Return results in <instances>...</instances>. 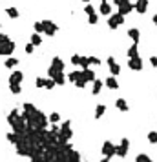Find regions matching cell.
Instances as JSON below:
<instances>
[{"mask_svg": "<svg viewBox=\"0 0 157 162\" xmlns=\"http://www.w3.org/2000/svg\"><path fill=\"white\" fill-rule=\"evenodd\" d=\"M128 150H130V140H128V139H123L121 144L115 146V155L121 157V159H124L126 155H128Z\"/></svg>", "mask_w": 157, "mask_h": 162, "instance_id": "1", "label": "cell"}, {"mask_svg": "<svg viewBox=\"0 0 157 162\" xmlns=\"http://www.w3.org/2000/svg\"><path fill=\"white\" fill-rule=\"evenodd\" d=\"M101 153H102L104 157H108V159H112V157L115 155V144H112L110 140H106L104 144H102V148H101Z\"/></svg>", "mask_w": 157, "mask_h": 162, "instance_id": "2", "label": "cell"}, {"mask_svg": "<svg viewBox=\"0 0 157 162\" xmlns=\"http://www.w3.org/2000/svg\"><path fill=\"white\" fill-rule=\"evenodd\" d=\"M135 162H154V160H152L148 155H144V153H139L135 157Z\"/></svg>", "mask_w": 157, "mask_h": 162, "instance_id": "3", "label": "cell"}, {"mask_svg": "<svg viewBox=\"0 0 157 162\" xmlns=\"http://www.w3.org/2000/svg\"><path fill=\"white\" fill-rule=\"evenodd\" d=\"M11 84H18V82H20L22 80V73L20 71H17V73H13V75H11Z\"/></svg>", "mask_w": 157, "mask_h": 162, "instance_id": "4", "label": "cell"}, {"mask_svg": "<svg viewBox=\"0 0 157 162\" xmlns=\"http://www.w3.org/2000/svg\"><path fill=\"white\" fill-rule=\"evenodd\" d=\"M106 86L110 87V89H117V87H119V84H117L115 78H108V80H106Z\"/></svg>", "mask_w": 157, "mask_h": 162, "instance_id": "5", "label": "cell"}, {"mask_svg": "<svg viewBox=\"0 0 157 162\" xmlns=\"http://www.w3.org/2000/svg\"><path fill=\"white\" fill-rule=\"evenodd\" d=\"M117 108L121 109V111H126V109H128V104H126V100L119 98V100H117Z\"/></svg>", "mask_w": 157, "mask_h": 162, "instance_id": "6", "label": "cell"}, {"mask_svg": "<svg viewBox=\"0 0 157 162\" xmlns=\"http://www.w3.org/2000/svg\"><path fill=\"white\" fill-rule=\"evenodd\" d=\"M148 142L157 144V131H150V133H148Z\"/></svg>", "mask_w": 157, "mask_h": 162, "instance_id": "7", "label": "cell"}, {"mask_svg": "<svg viewBox=\"0 0 157 162\" xmlns=\"http://www.w3.org/2000/svg\"><path fill=\"white\" fill-rule=\"evenodd\" d=\"M101 87H102V82H101V80H95V84H93V95H97V93L101 91Z\"/></svg>", "mask_w": 157, "mask_h": 162, "instance_id": "8", "label": "cell"}, {"mask_svg": "<svg viewBox=\"0 0 157 162\" xmlns=\"http://www.w3.org/2000/svg\"><path fill=\"white\" fill-rule=\"evenodd\" d=\"M59 120H60V115H59V113H51V115H50V122H53V124H57Z\"/></svg>", "mask_w": 157, "mask_h": 162, "instance_id": "9", "label": "cell"}, {"mask_svg": "<svg viewBox=\"0 0 157 162\" xmlns=\"http://www.w3.org/2000/svg\"><path fill=\"white\" fill-rule=\"evenodd\" d=\"M102 113H104V106H97V111H95V119H99Z\"/></svg>", "mask_w": 157, "mask_h": 162, "instance_id": "10", "label": "cell"}, {"mask_svg": "<svg viewBox=\"0 0 157 162\" xmlns=\"http://www.w3.org/2000/svg\"><path fill=\"white\" fill-rule=\"evenodd\" d=\"M130 67H133V69H141V62H139V60H132V62H130Z\"/></svg>", "mask_w": 157, "mask_h": 162, "instance_id": "11", "label": "cell"}, {"mask_svg": "<svg viewBox=\"0 0 157 162\" xmlns=\"http://www.w3.org/2000/svg\"><path fill=\"white\" fill-rule=\"evenodd\" d=\"M101 162H110V159H108V157H104V159H102Z\"/></svg>", "mask_w": 157, "mask_h": 162, "instance_id": "12", "label": "cell"}]
</instances>
